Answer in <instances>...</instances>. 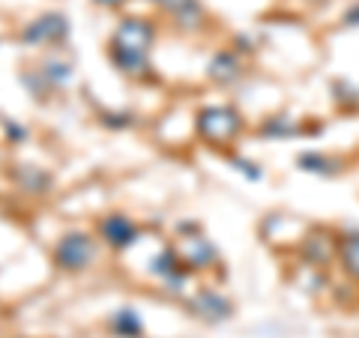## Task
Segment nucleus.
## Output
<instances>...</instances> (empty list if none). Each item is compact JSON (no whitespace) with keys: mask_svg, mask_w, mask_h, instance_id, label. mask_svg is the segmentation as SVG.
<instances>
[{"mask_svg":"<svg viewBox=\"0 0 359 338\" xmlns=\"http://www.w3.org/2000/svg\"><path fill=\"white\" fill-rule=\"evenodd\" d=\"M156 42V27L147 18H123L108 39V58L114 69L126 78L150 75V51Z\"/></svg>","mask_w":359,"mask_h":338,"instance_id":"1","label":"nucleus"},{"mask_svg":"<svg viewBox=\"0 0 359 338\" xmlns=\"http://www.w3.org/2000/svg\"><path fill=\"white\" fill-rule=\"evenodd\" d=\"M195 129L201 135V141H207L210 147H231L237 144V138L245 132V120L233 105H207L198 111Z\"/></svg>","mask_w":359,"mask_h":338,"instance_id":"2","label":"nucleus"},{"mask_svg":"<svg viewBox=\"0 0 359 338\" xmlns=\"http://www.w3.org/2000/svg\"><path fill=\"white\" fill-rule=\"evenodd\" d=\"M99 257V240L87 231H66L57 243H54V264L63 273H84L96 264Z\"/></svg>","mask_w":359,"mask_h":338,"instance_id":"3","label":"nucleus"},{"mask_svg":"<svg viewBox=\"0 0 359 338\" xmlns=\"http://www.w3.org/2000/svg\"><path fill=\"white\" fill-rule=\"evenodd\" d=\"M21 42L27 45V48H45V45H60L66 42L69 36V18L63 13H42L39 18L27 21L25 27H21Z\"/></svg>","mask_w":359,"mask_h":338,"instance_id":"4","label":"nucleus"},{"mask_svg":"<svg viewBox=\"0 0 359 338\" xmlns=\"http://www.w3.org/2000/svg\"><path fill=\"white\" fill-rule=\"evenodd\" d=\"M177 257L189 273H198V269H210L212 264L219 261V249L212 245L204 234H195V236H180V243L174 245Z\"/></svg>","mask_w":359,"mask_h":338,"instance_id":"5","label":"nucleus"},{"mask_svg":"<svg viewBox=\"0 0 359 338\" xmlns=\"http://www.w3.org/2000/svg\"><path fill=\"white\" fill-rule=\"evenodd\" d=\"M189 311H192L198 320H204V323H224L233 314V306H231V299L224 297L222 290L201 288V290L192 294V299H189Z\"/></svg>","mask_w":359,"mask_h":338,"instance_id":"6","label":"nucleus"},{"mask_svg":"<svg viewBox=\"0 0 359 338\" xmlns=\"http://www.w3.org/2000/svg\"><path fill=\"white\" fill-rule=\"evenodd\" d=\"M96 231H99V240H102L105 245H111L114 252L129 249V245H135L138 236H141V228L135 224V219L123 216V212H111V216L99 219Z\"/></svg>","mask_w":359,"mask_h":338,"instance_id":"7","label":"nucleus"},{"mask_svg":"<svg viewBox=\"0 0 359 338\" xmlns=\"http://www.w3.org/2000/svg\"><path fill=\"white\" fill-rule=\"evenodd\" d=\"M243 72H245V66H243V58H240V51L237 48H222L212 54V60L207 66V78L216 87H233V84H240L243 81Z\"/></svg>","mask_w":359,"mask_h":338,"instance_id":"8","label":"nucleus"},{"mask_svg":"<svg viewBox=\"0 0 359 338\" xmlns=\"http://www.w3.org/2000/svg\"><path fill=\"white\" fill-rule=\"evenodd\" d=\"M335 255H339V264H341L344 273L351 276L353 281H359V231L341 236Z\"/></svg>","mask_w":359,"mask_h":338,"instance_id":"9","label":"nucleus"},{"mask_svg":"<svg viewBox=\"0 0 359 338\" xmlns=\"http://www.w3.org/2000/svg\"><path fill=\"white\" fill-rule=\"evenodd\" d=\"M108 326H111V332L120 335V338H138L144 332V323H141L135 309H117L114 314H111Z\"/></svg>","mask_w":359,"mask_h":338,"instance_id":"10","label":"nucleus"},{"mask_svg":"<svg viewBox=\"0 0 359 338\" xmlns=\"http://www.w3.org/2000/svg\"><path fill=\"white\" fill-rule=\"evenodd\" d=\"M297 168L299 171H306V174H339L341 171V162L339 159H332V156H323V153H302L297 156Z\"/></svg>","mask_w":359,"mask_h":338,"instance_id":"11","label":"nucleus"},{"mask_svg":"<svg viewBox=\"0 0 359 338\" xmlns=\"http://www.w3.org/2000/svg\"><path fill=\"white\" fill-rule=\"evenodd\" d=\"M299 132V123L287 120V117H269L266 123H261V135L264 138H290V135Z\"/></svg>","mask_w":359,"mask_h":338,"instance_id":"12","label":"nucleus"},{"mask_svg":"<svg viewBox=\"0 0 359 338\" xmlns=\"http://www.w3.org/2000/svg\"><path fill=\"white\" fill-rule=\"evenodd\" d=\"M150 4H156L159 9H165V13H183V9H189L192 4H198V0H150Z\"/></svg>","mask_w":359,"mask_h":338,"instance_id":"13","label":"nucleus"},{"mask_svg":"<svg viewBox=\"0 0 359 338\" xmlns=\"http://www.w3.org/2000/svg\"><path fill=\"white\" fill-rule=\"evenodd\" d=\"M341 21H344L347 27H359V4H353L351 9H347V13H344V18H341Z\"/></svg>","mask_w":359,"mask_h":338,"instance_id":"14","label":"nucleus"},{"mask_svg":"<svg viewBox=\"0 0 359 338\" xmlns=\"http://www.w3.org/2000/svg\"><path fill=\"white\" fill-rule=\"evenodd\" d=\"M96 6H102V9H117V6H123L126 0H93Z\"/></svg>","mask_w":359,"mask_h":338,"instance_id":"15","label":"nucleus"}]
</instances>
